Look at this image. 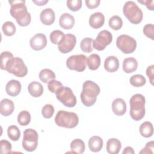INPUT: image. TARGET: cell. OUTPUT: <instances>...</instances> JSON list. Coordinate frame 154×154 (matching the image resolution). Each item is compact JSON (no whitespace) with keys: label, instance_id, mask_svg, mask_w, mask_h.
Here are the masks:
<instances>
[{"label":"cell","instance_id":"obj_1","mask_svg":"<svg viewBox=\"0 0 154 154\" xmlns=\"http://www.w3.org/2000/svg\"><path fill=\"white\" fill-rule=\"evenodd\" d=\"M11 4L10 13L14 17L19 25L26 26L29 25L31 20L30 13L28 11L25 1H9Z\"/></svg>","mask_w":154,"mask_h":154},{"label":"cell","instance_id":"obj_2","mask_svg":"<svg viewBox=\"0 0 154 154\" xmlns=\"http://www.w3.org/2000/svg\"><path fill=\"white\" fill-rule=\"evenodd\" d=\"M100 91V87L94 82L90 80L85 81L82 84V90L80 95L82 103L87 107L93 105Z\"/></svg>","mask_w":154,"mask_h":154},{"label":"cell","instance_id":"obj_3","mask_svg":"<svg viewBox=\"0 0 154 154\" xmlns=\"http://www.w3.org/2000/svg\"><path fill=\"white\" fill-rule=\"evenodd\" d=\"M146 99L143 95L141 94H134L130 99V111L131 118L135 120H141L145 115Z\"/></svg>","mask_w":154,"mask_h":154},{"label":"cell","instance_id":"obj_4","mask_svg":"<svg viewBox=\"0 0 154 154\" xmlns=\"http://www.w3.org/2000/svg\"><path fill=\"white\" fill-rule=\"evenodd\" d=\"M55 122L58 126L71 129L78 125L79 118L75 112L60 110L55 116Z\"/></svg>","mask_w":154,"mask_h":154},{"label":"cell","instance_id":"obj_5","mask_svg":"<svg viewBox=\"0 0 154 154\" xmlns=\"http://www.w3.org/2000/svg\"><path fill=\"white\" fill-rule=\"evenodd\" d=\"M4 70L19 78L24 77L28 73V68L24 61L17 57L10 58L7 62Z\"/></svg>","mask_w":154,"mask_h":154},{"label":"cell","instance_id":"obj_6","mask_svg":"<svg viewBox=\"0 0 154 154\" xmlns=\"http://www.w3.org/2000/svg\"><path fill=\"white\" fill-rule=\"evenodd\" d=\"M123 12L128 20L133 24H138L143 20V12L134 1H129L125 2L123 7Z\"/></svg>","mask_w":154,"mask_h":154},{"label":"cell","instance_id":"obj_7","mask_svg":"<svg viewBox=\"0 0 154 154\" xmlns=\"http://www.w3.org/2000/svg\"><path fill=\"white\" fill-rule=\"evenodd\" d=\"M38 135L37 131L31 128L26 129L23 132L22 142L23 148L27 152L34 151L38 145Z\"/></svg>","mask_w":154,"mask_h":154},{"label":"cell","instance_id":"obj_8","mask_svg":"<svg viewBox=\"0 0 154 154\" xmlns=\"http://www.w3.org/2000/svg\"><path fill=\"white\" fill-rule=\"evenodd\" d=\"M117 47L124 54L132 53L137 48V42L133 37L122 34L119 35L116 40Z\"/></svg>","mask_w":154,"mask_h":154},{"label":"cell","instance_id":"obj_9","mask_svg":"<svg viewBox=\"0 0 154 154\" xmlns=\"http://www.w3.org/2000/svg\"><path fill=\"white\" fill-rule=\"evenodd\" d=\"M87 59L84 54L71 55L66 60V66L70 70L83 72L86 68Z\"/></svg>","mask_w":154,"mask_h":154},{"label":"cell","instance_id":"obj_10","mask_svg":"<svg viewBox=\"0 0 154 154\" xmlns=\"http://www.w3.org/2000/svg\"><path fill=\"white\" fill-rule=\"evenodd\" d=\"M57 99L64 106L73 107L76 104V98L70 88L63 87L61 90L56 94Z\"/></svg>","mask_w":154,"mask_h":154},{"label":"cell","instance_id":"obj_11","mask_svg":"<svg viewBox=\"0 0 154 154\" xmlns=\"http://www.w3.org/2000/svg\"><path fill=\"white\" fill-rule=\"evenodd\" d=\"M112 40V34L108 30L100 31L94 40H93V48L97 51H103L109 45Z\"/></svg>","mask_w":154,"mask_h":154},{"label":"cell","instance_id":"obj_12","mask_svg":"<svg viewBox=\"0 0 154 154\" xmlns=\"http://www.w3.org/2000/svg\"><path fill=\"white\" fill-rule=\"evenodd\" d=\"M76 43V38L75 35L69 33L64 35L62 40L58 44V49L61 53L67 54L73 49Z\"/></svg>","mask_w":154,"mask_h":154},{"label":"cell","instance_id":"obj_13","mask_svg":"<svg viewBox=\"0 0 154 154\" xmlns=\"http://www.w3.org/2000/svg\"><path fill=\"white\" fill-rule=\"evenodd\" d=\"M29 45L31 48L35 51H40L44 49L47 45L46 35L42 33H37L30 39Z\"/></svg>","mask_w":154,"mask_h":154},{"label":"cell","instance_id":"obj_14","mask_svg":"<svg viewBox=\"0 0 154 154\" xmlns=\"http://www.w3.org/2000/svg\"><path fill=\"white\" fill-rule=\"evenodd\" d=\"M21 88L22 85L19 81L15 79H11L7 83L5 91L9 96L15 97L20 93Z\"/></svg>","mask_w":154,"mask_h":154},{"label":"cell","instance_id":"obj_15","mask_svg":"<svg viewBox=\"0 0 154 154\" xmlns=\"http://www.w3.org/2000/svg\"><path fill=\"white\" fill-rule=\"evenodd\" d=\"M41 22L45 25H52L55 19L54 11L50 8H46L43 10L40 14Z\"/></svg>","mask_w":154,"mask_h":154},{"label":"cell","instance_id":"obj_16","mask_svg":"<svg viewBox=\"0 0 154 154\" xmlns=\"http://www.w3.org/2000/svg\"><path fill=\"white\" fill-rule=\"evenodd\" d=\"M112 109L116 116H123L126 111L125 101L122 98H116L112 103Z\"/></svg>","mask_w":154,"mask_h":154},{"label":"cell","instance_id":"obj_17","mask_svg":"<svg viewBox=\"0 0 154 154\" xmlns=\"http://www.w3.org/2000/svg\"><path fill=\"white\" fill-rule=\"evenodd\" d=\"M105 22L104 15L100 12L93 13L89 18V24L93 28L97 29L102 27Z\"/></svg>","mask_w":154,"mask_h":154},{"label":"cell","instance_id":"obj_18","mask_svg":"<svg viewBox=\"0 0 154 154\" xmlns=\"http://www.w3.org/2000/svg\"><path fill=\"white\" fill-rule=\"evenodd\" d=\"M74 17L67 13H63L61 15L59 19V24L61 28L65 29L72 28L75 25Z\"/></svg>","mask_w":154,"mask_h":154},{"label":"cell","instance_id":"obj_19","mask_svg":"<svg viewBox=\"0 0 154 154\" xmlns=\"http://www.w3.org/2000/svg\"><path fill=\"white\" fill-rule=\"evenodd\" d=\"M14 109L13 101L8 99H4L0 103V113L4 116L11 115Z\"/></svg>","mask_w":154,"mask_h":154},{"label":"cell","instance_id":"obj_20","mask_svg":"<svg viewBox=\"0 0 154 154\" xmlns=\"http://www.w3.org/2000/svg\"><path fill=\"white\" fill-rule=\"evenodd\" d=\"M119 61L115 56H109L105 60L104 68L108 72H114L119 69Z\"/></svg>","mask_w":154,"mask_h":154},{"label":"cell","instance_id":"obj_21","mask_svg":"<svg viewBox=\"0 0 154 154\" xmlns=\"http://www.w3.org/2000/svg\"><path fill=\"white\" fill-rule=\"evenodd\" d=\"M122 144L119 140L114 138L109 139L106 142V151L110 154H117L121 149Z\"/></svg>","mask_w":154,"mask_h":154},{"label":"cell","instance_id":"obj_22","mask_svg":"<svg viewBox=\"0 0 154 154\" xmlns=\"http://www.w3.org/2000/svg\"><path fill=\"white\" fill-rule=\"evenodd\" d=\"M138 62L134 57H128L123 61V70L126 73L135 72L137 69Z\"/></svg>","mask_w":154,"mask_h":154},{"label":"cell","instance_id":"obj_23","mask_svg":"<svg viewBox=\"0 0 154 154\" xmlns=\"http://www.w3.org/2000/svg\"><path fill=\"white\" fill-rule=\"evenodd\" d=\"M103 140L99 136H93L88 140L89 149L93 152H98L103 147Z\"/></svg>","mask_w":154,"mask_h":154},{"label":"cell","instance_id":"obj_24","mask_svg":"<svg viewBox=\"0 0 154 154\" xmlns=\"http://www.w3.org/2000/svg\"><path fill=\"white\" fill-rule=\"evenodd\" d=\"M28 90L32 96L38 97L42 95L43 93V87L41 83L37 81H33L29 84Z\"/></svg>","mask_w":154,"mask_h":154},{"label":"cell","instance_id":"obj_25","mask_svg":"<svg viewBox=\"0 0 154 154\" xmlns=\"http://www.w3.org/2000/svg\"><path fill=\"white\" fill-rule=\"evenodd\" d=\"M139 131L143 137H151L153 134V127L152 123L148 121L143 122L140 126Z\"/></svg>","mask_w":154,"mask_h":154},{"label":"cell","instance_id":"obj_26","mask_svg":"<svg viewBox=\"0 0 154 154\" xmlns=\"http://www.w3.org/2000/svg\"><path fill=\"white\" fill-rule=\"evenodd\" d=\"M87 63L89 69L95 70L99 68L100 65V58L97 54L90 55L87 59Z\"/></svg>","mask_w":154,"mask_h":154},{"label":"cell","instance_id":"obj_27","mask_svg":"<svg viewBox=\"0 0 154 154\" xmlns=\"http://www.w3.org/2000/svg\"><path fill=\"white\" fill-rule=\"evenodd\" d=\"M85 149V146L84 142L79 138L73 140L70 143V149L73 153H83Z\"/></svg>","mask_w":154,"mask_h":154},{"label":"cell","instance_id":"obj_28","mask_svg":"<svg viewBox=\"0 0 154 154\" xmlns=\"http://www.w3.org/2000/svg\"><path fill=\"white\" fill-rule=\"evenodd\" d=\"M56 78L54 72L49 69H43L39 73V78L44 83H47Z\"/></svg>","mask_w":154,"mask_h":154},{"label":"cell","instance_id":"obj_29","mask_svg":"<svg viewBox=\"0 0 154 154\" xmlns=\"http://www.w3.org/2000/svg\"><path fill=\"white\" fill-rule=\"evenodd\" d=\"M93 40L90 37L83 38L80 43L81 49L86 53H90L93 50Z\"/></svg>","mask_w":154,"mask_h":154},{"label":"cell","instance_id":"obj_30","mask_svg":"<svg viewBox=\"0 0 154 154\" xmlns=\"http://www.w3.org/2000/svg\"><path fill=\"white\" fill-rule=\"evenodd\" d=\"M31 119L30 113L26 110H23L18 114L17 122L21 126H26L30 123Z\"/></svg>","mask_w":154,"mask_h":154},{"label":"cell","instance_id":"obj_31","mask_svg":"<svg viewBox=\"0 0 154 154\" xmlns=\"http://www.w3.org/2000/svg\"><path fill=\"white\" fill-rule=\"evenodd\" d=\"M7 135L11 140L16 141L20 137V131L17 126L11 125L7 129Z\"/></svg>","mask_w":154,"mask_h":154},{"label":"cell","instance_id":"obj_32","mask_svg":"<svg viewBox=\"0 0 154 154\" xmlns=\"http://www.w3.org/2000/svg\"><path fill=\"white\" fill-rule=\"evenodd\" d=\"M130 84L136 87H140L143 86L146 82V78L144 76L140 74H136L132 75L129 79Z\"/></svg>","mask_w":154,"mask_h":154},{"label":"cell","instance_id":"obj_33","mask_svg":"<svg viewBox=\"0 0 154 154\" xmlns=\"http://www.w3.org/2000/svg\"><path fill=\"white\" fill-rule=\"evenodd\" d=\"M2 29L3 33L7 36H12L16 32V26L11 21H7L2 25Z\"/></svg>","mask_w":154,"mask_h":154},{"label":"cell","instance_id":"obj_34","mask_svg":"<svg viewBox=\"0 0 154 154\" xmlns=\"http://www.w3.org/2000/svg\"><path fill=\"white\" fill-rule=\"evenodd\" d=\"M108 25L109 27L112 29L119 30L122 27L123 21L120 16L117 15H114L109 19Z\"/></svg>","mask_w":154,"mask_h":154},{"label":"cell","instance_id":"obj_35","mask_svg":"<svg viewBox=\"0 0 154 154\" xmlns=\"http://www.w3.org/2000/svg\"><path fill=\"white\" fill-rule=\"evenodd\" d=\"M63 85L61 82L59 81L54 79H52L48 82V88L51 92L54 93L55 94L60 92L61 89L63 88Z\"/></svg>","mask_w":154,"mask_h":154},{"label":"cell","instance_id":"obj_36","mask_svg":"<svg viewBox=\"0 0 154 154\" xmlns=\"http://www.w3.org/2000/svg\"><path fill=\"white\" fill-rule=\"evenodd\" d=\"M64 34L60 30H54L50 34L51 42L54 45H58L64 36Z\"/></svg>","mask_w":154,"mask_h":154},{"label":"cell","instance_id":"obj_37","mask_svg":"<svg viewBox=\"0 0 154 154\" xmlns=\"http://www.w3.org/2000/svg\"><path fill=\"white\" fill-rule=\"evenodd\" d=\"M55 109L51 104L45 105L42 109V114L45 119H50L52 117Z\"/></svg>","mask_w":154,"mask_h":154},{"label":"cell","instance_id":"obj_38","mask_svg":"<svg viewBox=\"0 0 154 154\" xmlns=\"http://www.w3.org/2000/svg\"><path fill=\"white\" fill-rule=\"evenodd\" d=\"M67 7L73 11H78L82 7L81 0H68L66 2Z\"/></svg>","mask_w":154,"mask_h":154},{"label":"cell","instance_id":"obj_39","mask_svg":"<svg viewBox=\"0 0 154 154\" xmlns=\"http://www.w3.org/2000/svg\"><path fill=\"white\" fill-rule=\"evenodd\" d=\"M12 57H13V55L12 54L11 52H9V51H4L1 54V65H0V67L2 70H4L5 64L7 63V62L8 61V60L11 58Z\"/></svg>","mask_w":154,"mask_h":154},{"label":"cell","instance_id":"obj_40","mask_svg":"<svg viewBox=\"0 0 154 154\" xmlns=\"http://www.w3.org/2000/svg\"><path fill=\"white\" fill-rule=\"evenodd\" d=\"M143 33L151 40H154V25L152 23L146 24L143 28Z\"/></svg>","mask_w":154,"mask_h":154},{"label":"cell","instance_id":"obj_41","mask_svg":"<svg viewBox=\"0 0 154 154\" xmlns=\"http://www.w3.org/2000/svg\"><path fill=\"white\" fill-rule=\"evenodd\" d=\"M11 143L5 140H2L0 141V152L1 154L9 153L11 150Z\"/></svg>","mask_w":154,"mask_h":154},{"label":"cell","instance_id":"obj_42","mask_svg":"<svg viewBox=\"0 0 154 154\" xmlns=\"http://www.w3.org/2000/svg\"><path fill=\"white\" fill-rule=\"evenodd\" d=\"M154 141H151L146 143L145 147L139 152L140 153H153Z\"/></svg>","mask_w":154,"mask_h":154},{"label":"cell","instance_id":"obj_43","mask_svg":"<svg viewBox=\"0 0 154 154\" xmlns=\"http://www.w3.org/2000/svg\"><path fill=\"white\" fill-rule=\"evenodd\" d=\"M146 75L149 77L150 84L153 85V79H154V65H150L147 67L146 69Z\"/></svg>","mask_w":154,"mask_h":154},{"label":"cell","instance_id":"obj_44","mask_svg":"<svg viewBox=\"0 0 154 154\" xmlns=\"http://www.w3.org/2000/svg\"><path fill=\"white\" fill-rule=\"evenodd\" d=\"M99 0H85V2L86 4V6L88 8H95L97 7L100 4Z\"/></svg>","mask_w":154,"mask_h":154},{"label":"cell","instance_id":"obj_45","mask_svg":"<svg viewBox=\"0 0 154 154\" xmlns=\"http://www.w3.org/2000/svg\"><path fill=\"white\" fill-rule=\"evenodd\" d=\"M138 2H140V3H141L144 5H145L147 8L151 10V11H153L154 10V1L153 0H143V1H140V0H138Z\"/></svg>","mask_w":154,"mask_h":154},{"label":"cell","instance_id":"obj_46","mask_svg":"<svg viewBox=\"0 0 154 154\" xmlns=\"http://www.w3.org/2000/svg\"><path fill=\"white\" fill-rule=\"evenodd\" d=\"M123 154H125V153H128V154H134L135 152L134 150V149L132 147L130 146H128L126 147H125L122 152Z\"/></svg>","mask_w":154,"mask_h":154},{"label":"cell","instance_id":"obj_47","mask_svg":"<svg viewBox=\"0 0 154 154\" xmlns=\"http://www.w3.org/2000/svg\"><path fill=\"white\" fill-rule=\"evenodd\" d=\"M32 2L34 3H35L37 5H39V6H42V5H44L45 4H46L48 1L46 0V1H44V0H40V1H34L33 0Z\"/></svg>","mask_w":154,"mask_h":154}]
</instances>
